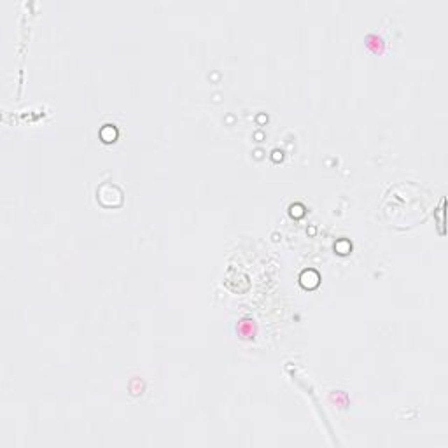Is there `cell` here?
<instances>
[{"mask_svg":"<svg viewBox=\"0 0 448 448\" xmlns=\"http://www.w3.org/2000/svg\"><path fill=\"white\" fill-rule=\"evenodd\" d=\"M97 201L105 209H117L125 201V193L114 182H104L97 189Z\"/></svg>","mask_w":448,"mask_h":448,"instance_id":"1","label":"cell"},{"mask_svg":"<svg viewBox=\"0 0 448 448\" xmlns=\"http://www.w3.org/2000/svg\"><path fill=\"white\" fill-rule=\"evenodd\" d=\"M299 280H301L303 287L314 289V287L319 285V273L315 272V270H305V272L301 273V277H299Z\"/></svg>","mask_w":448,"mask_h":448,"instance_id":"2","label":"cell"},{"mask_svg":"<svg viewBox=\"0 0 448 448\" xmlns=\"http://www.w3.org/2000/svg\"><path fill=\"white\" fill-rule=\"evenodd\" d=\"M116 137H117V130L114 128V126L107 125L104 130H102V138H104V142H112V140H116Z\"/></svg>","mask_w":448,"mask_h":448,"instance_id":"3","label":"cell"}]
</instances>
